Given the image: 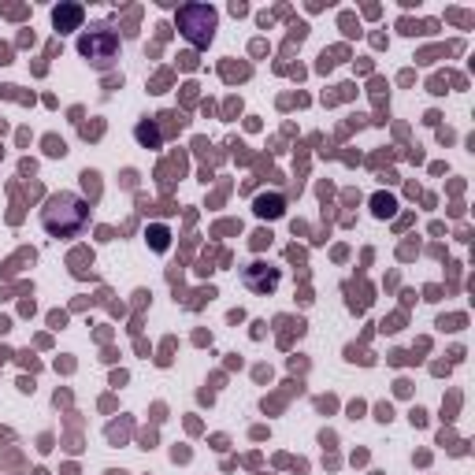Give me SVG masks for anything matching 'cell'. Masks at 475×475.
<instances>
[{
    "label": "cell",
    "instance_id": "1",
    "mask_svg": "<svg viewBox=\"0 0 475 475\" xmlns=\"http://www.w3.org/2000/svg\"><path fill=\"white\" fill-rule=\"evenodd\" d=\"M41 223L52 238H74L89 223V204L74 193H56L49 201V208L41 212Z\"/></svg>",
    "mask_w": 475,
    "mask_h": 475
},
{
    "label": "cell",
    "instance_id": "2",
    "mask_svg": "<svg viewBox=\"0 0 475 475\" xmlns=\"http://www.w3.org/2000/svg\"><path fill=\"white\" fill-rule=\"evenodd\" d=\"M78 52H82V60H89L93 67H108L111 60L119 56V34L111 30V26H89L82 37H78Z\"/></svg>",
    "mask_w": 475,
    "mask_h": 475
},
{
    "label": "cell",
    "instance_id": "3",
    "mask_svg": "<svg viewBox=\"0 0 475 475\" xmlns=\"http://www.w3.org/2000/svg\"><path fill=\"white\" fill-rule=\"evenodd\" d=\"M178 30H182L193 45H208L215 34V12L204 4H186L178 12Z\"/></svg>",
    "mask_w": 475,
    "mask_h": 475
},
{
    "label": "cell",
    "instance_id": "4",
    "mask_svg": "<svg viewBox=\"0 0 475 475\" xmlns=\"http://www.w3.org/2000/svg\"><path fill=\"white\" fill-rule=\"evenodd\" d=\"M242 282H245L253 293H275V286H279V268H268V264H249V268L242 271Z\"/></svg>",
    "mask_w": 475,
    "mask_h": 475
},
{
    "label": "cell",
    "instance_id": "5",
    "mask_svg": "<svg viewBox=\"0 0 475 475\" xmlns=\"http://www.w3.org/2000/svg\"><path fill=\"white\" fill-rule=\"evenodd\" d=\"M52 23H56V30H74V26L82 23V8L78 4H63V8H56L52 12Z\"/></svg>",
    "mask_w": 475,
    "mask_h": 475
},
{
    "label": "cell",
    "instance_id": "6",
    "mask_svg": "<svg viewBox=\"0 0 475 475\" xmlns=\"http://www.w3.org/2000/svg\"><path fill=\"white\" fill-rule=\"evenodd\" d=\"M138 141H141V145H156V130L141 123V127H138Z\"/></svg>",
    "mask_w": 475,
    "mask_h": 475
},
{
    "label": "cell",
    "instance_id": "7",
    "mask_svg": "<svg viewBox=\"0 0 475 475\" xmlns=\"http://www.w3.org/2000/svg\"><path fill=\"white\" fill-rule=\"evenodd\" d=\"M149 238H153V249H160V253L167 249V230H160V226H156V230H149Z\"/></svg>",
    "mask_w": 475,
    "mask_h": 475
},
{
    "label": "cell",
    "instance_id": "8",
    "mask_svg": "<svg viewBox=\"0 0 475 475\" xmlns=\"http://www.w3.org/2000/svg\"><path fill=\"white\" fill-rule=\"evenodd\" d=\"M394 212V201L390 197H375V215H390Z\"/></svg>",
    "mask_w": 475,
    "mask_h": 475
},
{
    "label": "cell",
    "instance_id": "9",
    "mask_svg": "<svg viewBox=\"0 0 475 475\" xmlns=\"http://www.w3.org/2000/svg\"><path fill=\"white\" fill-rule=\"evenodd\" d=\"M260 215H279L282 208H279V201H260V208H256Z\"/></svg>",
    "mask_w": 475,
    "mask_h": 475
},
{
    "label": "cell",
    "instance_id": "10",
    "mask_svg": "<svg viewBox=\"0 0 475 475\" xmlns=\"http://www.w3.org/2000/svg\"><path fill=\"white\" fill-rule=\"evenodd\" d=\"M45 145H49V156H63V153H67V145H63V141H56V138H49Z\"/></svg>",
    "mask_w": 475,
    "mask_h": 475
},
{
    "label": "cell",
    "instance_id": "11",
    "mask_svg": "<svg viewBox=\"0 0 475 475\" xmlns=\"http://www.w3.org/2000/svg\"><path fill=\"white\" fill-rule=\"evenodd\" d=\"M268 242H271V234H264V230H260V234L253 238V245H256V249H264V245H268Z\"/></svg>",
    "mask_w": 475,
    "mask_h": 475
}]
</instances>
